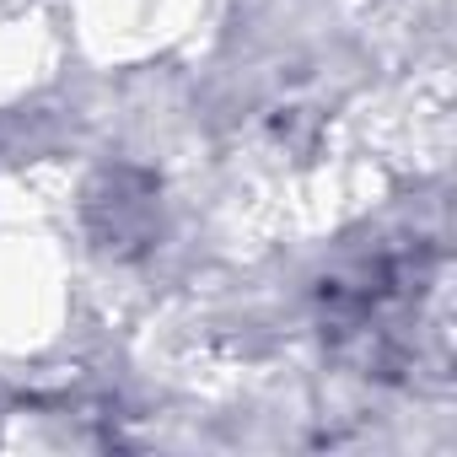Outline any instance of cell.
Instances as JSON below:
<instances>
[{"instance_id": "obj_1", "label": "cell", "mask_w": 457, "mask_h": 457, "mask_svg": "<svg viewBox=\"0 0 457 457\" xmlns=\"http://www.w3.org/2000/svg\"><path fill=\"white\" fill-rule=\"evenodd\" d=\"M430 259L414 248H382L355 270L323 280V334L339 350H361L366 366H398L414 355L409 328L420 323Z\"/></svg>"}]
</instances>
